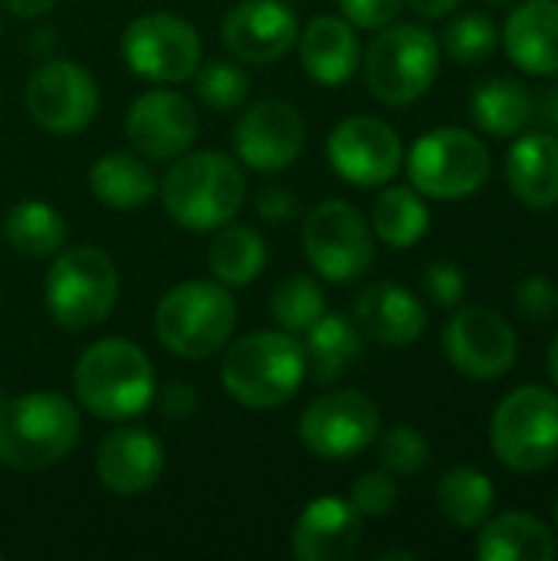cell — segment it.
Segmentation results:
<instances>
[{"mask_svg":"<svg viewBox=\"0 0 558 561\" xmlns=\"http://www.w3.org/2000/svg\"><path fill=\"white\" fill-rule=\"evenodd\" d=\"M497 460L513 473H539L558 460V394L543 385L510 391L490 421Z\"/></svg>","mask_w":558,"mask_h":561,"instance_id":"52a82bcc","label":"cell"},{"mask_svg":"<svg viewBox=\"0 0 558 561\" xmlns=\"http://www.w3.org/2000/svg\"><path fill=\"white\" fill-rule=\"evenodd\" d=\"M299 39L303 69L322 85H342L358 69V36L345 16H312Z\"/></svg>","mask_w":558,"mask_h":561,"instance_id":"603a6c76","label":"cell"},{"mask_svg":"<svg viewBox=\"0 0 558 561\" xmlns=\"http://www.w3.org/2000/svg\"><path fill=\"white\" fill-rule=\"evenodd\" d=\"M362 513L339 496L312 500L289 536V549L299 561H349L362 549Z\"/></svg>","mask_w":558,"mask_h":561,"instance_id":"d6986e66","label":"cell"},{"mask_svg":"<svg viewBox=\"0 0 558 561\" xmlns=\"http://www.w3.org/2000/svg\"><path fill=\"white\" fill-rule=\"evenodd\" d=\"M89 191L99 204L112 210H135V207H145L158 194V178L141 154L112 151L92 164Z\"/></svg>","mask_w":558,"mask_h":561,"instance_id":"484cf974","label":"cell"},{"mask_svg":"<svg viewBox=\"0 0 558 561\" xmlns=\"http://www.w3.org/2000/svg\"><path fill=\"white\" fill-rule=\"evenodd\" d=\"M197 95L207 108L234 112L250 95L247 72L230 59H214L207 66H197Z\"/></svg>","mask_w":558,"mask_h":561,"instance_id":"d590c367","label":"cell"},{"mask_svg":"<svg viewBox=\"0 0 558 561\" xmlns=\"http://www.w3.org/2000/svg\"><path fill=\"white\" fill-rule=\"evenodd\" d=\"M444 352L460 375L474 381H497L513 371L520 358V335L500 312L470 306L454 312L444 325Z\"/></svg>","mask_w":558,"mask_h":561,"instance_id":"4fadbf2b","label":"cell"},{"mask_svg":"<svg viewBox=\"0 0 558 561\" xmlns=\"http://www.w3.org/2000/svg\"><path fill=\"white\" fill-rule=\"evenodd\" d=\"M270 312H273V319H276V325L283 332L306 335L326 316V296H322V289H319V283L312 276L293 273L273 289Z\"/></svg>","mask_w":558,"mask_h":561,"instance_id":"d6a6232c","label":"cell"},{"mask_svg":"<svg viewBox=\"0 0 558 561\" xmlns=\"http://www.w3.org/2000/svg\"><path fill=\"white\" fill-rule=\"evenodd\" d=\"M543 115H546V122L556 128V135H558V85L546 95V102H543Z\"/></svg>","mask_w":558,"mask_h":561,"instance_id":"f6af8a7d","label":"cell"},{"mask_svg":"<svg viewBox=\"0 0 558 561\" xmlns=\"http://www.w3.org/2000/svg\"><path fill=\"white\" fill-rule=\"evenodd\" d=\"M378 463L391 477H414L431 463V444L418 427L395 424L378 437Z\"/></svg>","mask_w":558,"mask_h":561,"instance_id":"e575fe53","label":"cell"},{"mask_svg":"<svg viewBox=\"0 0 558 561\" xmlns=\"http://www.w3.org/2000/svg\"><path fill=\"white\" fill-rule=\"evenodd\" d=\"M549 375H553V381H556L558 388V335L553 339V345H549Z\"/></svg>","mask_w":558,"mask_h":561,"instance_id":"7dc6e473","label":"cell"},{"mask_svg":"<svg viewBox=\"0 0 558 561\" xmlns=\"http://www.w3.org/2000/svg\"><path fill=\"white\" fill-rule=\"evenodd\" d=\"M296 36V13L283 0H243L224 20V46L234 59L250 66H270L283 59Z\"/></svg>","mask_w":558,"mask_h":561,"instance_id":"ac0fdd59","label":"cell"},{"mask_svg":"<svg viewBox=\"0 0 558 561\" xmlns=\"http://www.w3.org/2000/svg\"><path fill=\"white\" fill-rule=\"evenodd\" d=\"M401 500V490L395 483V477L388 470H368L362 473L355 483H352V493H349V503L365 516L378 519V516H388Z\"/></svg>","mask_w":558,"mask_h":561,"instance_id":"8d00e7d4","label":"cell"},{"mask_svg":"<svg viewBox=\"0 0 558 561\" xmlns=\"http://www.w3.org/2000/svg\"><path fill=\"white\" fill-rule=\"evenodd\" d=\"M79 444V411L69 398L33 391L0 404V463L10 470H46Z\"/></svg>","mask_w":558,"mask_h":561,"instance_id":"277c9868","label":"cell"},{"mask_svg":"<svg viewBox=\"0 0 558 561\" xmlns=\"http://www.w3.org/2000/svg\"><path fill=\"white\" fill-rule=\"evenodd\" d=\"M405 0H339L345 20L358 30H382L388 26Z\"/></svg>","mask_w":558,"mask_h":561,"instance_id":"ab89813d","label":"cell"},{"mask_svg":"<svg viewBox=\"0 0 558 561\" xmlns=\"http://www.w3.org/2000/svg\"><path fill=\"white\" fill-rule=\"evenodd\" d=\"M46 312L66 332H86L109 319L118 299V273L105 250L69 247L59 250L43 286Z\"/></svg>","mask_w":558,"mask_h":561,"instance_id":"8992f818","label":"cell"},{"mask_svg":"<svg viewBox=\"0 0 558 561\" xmlns=\"http://www.w3.org/2000/svg\"><path fill=\"white\" fill-rule=\"evenodd\" d=\"M3 398H7V394H3V391H0V404H3Z\"/></svg>","mask_w":558,"mask_h":561,"instance_id":"f907efd6","label":"cell"},{"mask_svg":"<svg viewBox=\"0 0 558 561\" xmlns=\"http://www.w3.org/2000/svg\"><path fill=\"white\" fill-rule=\"evenodd\" d=\"M0 559H3V552H0Z\"/></svg>","mask_w":558,"mask_h":561,"instance_id":"816d5d0a","label":"cell"},{"mask_svg":"<svg viewBox=\"0 0 558 561\" xmlns=\"http://www.w3.org/2000/svg\"><path fill=\"white\" fill-rule=\"evenodd\" d=\"M306 145V125L296 105L283 99H263L253 102L237 128H234V148L240 161L253 171L276 174L289 168Z\"/></svg>","mask_w":558,"mask_h":561,"instance_id":"e0dca14e","label":"cell"},{"mask_svg":"<svg viewBox=\"0 0 558 561\" xmlns=\"http://www.w3.org/2000/svg\"><path fill=\"white\" fill-rule=\"evenodd\" d=\"M477 556L483 561H556V533L529 513H500L480 526Z\"/></svg>","mask_w":558,"mask_h":561,"instance_id":"d4e9b609","label":"cell"},{"mask_svg":"<svg viewBox=\"0 0 558 561\" xmlns=\"http://www.w3.org/2000/svg\"><path fill=\"white\" fill-rule=\"evenodd\" d=\"M490 3H497V7H506V3H513V0H490Z\"/></svg>","mask_w":558,"mask_h":561,"instance_id":"681fc988","label":"cell"},{"mask_svg":"<svg viewBox=\"0 0 558 561\" xmlns=\"http://www.w3.org/2000/svg\"><path fill=\"white\" fill-rule=\"evenodd\" d=\"M59 0H0L3 10H10L13 16H43L56 7Z\"/></svg>","mask_w":558,"mask_h":561,"instance_id":"7bdbcfd3","label":"cell"},{"mask_svg":"<svg viewBox=\"0 0 558 561\" xmlns=\"http://www.w3.org/2000/svg\"><path fill=\"white\" fill-rule=\"evenodd\" d=\"M237 325V302L224 283L187 279L168 289L155 309L158 342L187 362H204L227 348Z\"/></svg>","mask_w":558,"mask_h":561,"instance_id":"5b68a950","label":"cell"},{"mask_svg":"<svg viewBox=\"0 0 558 561\" xmlns=\"http://www.w3.org/2000/svg\"><path fill=\"white\" fill-rule=\"evenodd\" d=\"M125 135L145 161H174L197 138V112L174 89H148L132 102Z\"/></svg>","mask_w":558,"mask_h":561,"instance_id":"2e32d148","label":"cell"},{"mask_svg":"<svg viewBox=\"0 0 558 561\" xmlns=\"http://www.w3.org/2000/svg\"><path fill=\"white\" fill-rule=\"evenodd\" d=\"M220 381L250 411L283 408L306 381V352L289 332H250L224 352Z\"/></svg>","mask_w":558,"mask_h":561,"instance_id":"3957f363","label":"cell"},{"mask_svg":"<svg viewBox=\"0 0 558 561\" xmlns=\"http://www.w3.org/2000/svg\"><path fill=\"white\" fill-rule=\"evenodd\" d=\"M470 112L487 135L510 138L533 122V95L526 92L523 82L497 76L477 85L470 99Z\"/></svg>","mask_w":558,"mask_h":561,"instance_id":"f1b7e54d","label":"cell"},{"mask_svg":"<svg viewBox=\"0 0 558 561\" xmlns=\"http://www.w3.org/2000/svg\"><path fill=\"white\" fill-rule=\"evenodd\" d=\"M441 46L428 26L388 23L365 53V82L385 105L418 102L437 79Z\"/></svg>","mask_w":558,"mask_h":561,"instance_id":"ba28073f","label":"cell"},{"mask_svg":"<svg viewBox=\"0 0 558 561\" xmlns=\"http://www.w3.org/2000/svg\"><path fill=\"white\" fill-rule=\"evenodd\" d=\"M303 247L312 270L329 283H352L375 263V237L358 207L322 201L303 224Z\"/></svg>","mask_w":558,"mask_h":561,"instance_id":"30bf717a","label":"cell"},{"mask_svg":"<svg viewBox=\"0 0 558 561\" xmlns=\"http://www.w3.org/2000/svg\"><path fill=\"white\" fill-rule=\"evenodd\" d=\"M431 227V210L414 187H385L372 207V233L391 250L414 247Z\"/></svg>","mask_w":558,"mask_h":561,"instance_id":"1f68e13d","label":"cell"},{"mask_svg":"<svg viewBox=\"0 0 558 561\" xmlns=\"http://www.w3.org/2000/svg\"><path fill=\"white\" fill-rule=\"evenodd\" d=\"M424 289H428V296H431L437 306L454 309V306L464 299V293H467L464 270H460L457 263H451V260H434V263L428 266V273H424Z\"/></svg>","mask_w":558,"mask_h":561,"instance_id":"f35d334b","label":"cell"},{"mask_svg":"<svg viewBox=\"0 0 558 561\" xmlns=\"http://www.w3.org/2000/svg\"><path fill=\"white\" fill-rule=\"evenodd\" d=\"M197 411V391L184 381H174V385H164L161 388V414L164 417H174V421H184Z\"/></svg>","mask_w":558,"mask_h":561,"instance_id":"b9f144b4","label":"cell"},{"mask_svg":"<svg viewBox=\"0 0 558 561\" xmlns=\"http://www.w3.org/2000/svg\"><path fill=\"white\" fill-rule=\"evenodd\" d=\"M414 13L428 16V20H437V16H447L451 10L460 7V0H405Z\"/></svg>","mask_w":558,"mask_h":561,"instance_id":"ee69618b","label":"cell"},{"mask_svg":"<svg viewBox=\"0 0 558 561\" xmlns=\"http://www.w3.org/2000/svg\"><path fill=\"white\" fill-rule=\"evenodd\" d=\"M72 388L79 404L102 421L138 417L158 394L148 355L128 339L92 342L72 368Z\"/></svg>","mask_w":558,"mask_h":561,"instance_id":"7a4b0ae2","label":"cell"},{"mask_svg":"<svg viewBox=\"0 0 558 561\" xmlns=\"http://www.w3.org/2000/svg\"><path fill=\"white\" fill-rule=\"evenodd\" d=\"M207 266L224 286H250L266 266V243L253 227L224 224L207 250Z\"/></svg>","mask_w":558,"mask_h":561,"instance_id":"4dcf8cb0","label":"cell"},{"mask_svg":"<svg viewBox=\"0 0 558 561\" xmlns=\"http://www.w3.org/2000/svg\"><path fill=\"white\" fill-rule=\"evenodd\" d=\"M3 233L10 250L23 260H46L66 247V220L43 201L16 204L3 220Z\"/></svg>","mask_w":558,"mask_h":561,"instance_id":"f546056e","label":"cell"},{"mask_svg":"<svg viewBox=\"0 0 558 561\" xmlns=\"http://www.w3.org/2000/svg\"><path fill=\"white\" fill-rule=\"evenodd\" d=\"M391 559L414 561L418 556H414V552H408V549H388V552H382V556H378V561H391Z\"/></svg>","mask_w":558,"mask_h":561,"instance_id":"bcb514c9","label":"cell"},{"mask_svg":"<svg viewBox=\"0 0 558 561\" xmlns=\"http://www.w3.org/2000/svg\"><path fill=\"white\" fill-rule=\"evenodd\" d=\"M164 470V447L145 427H122L102 437L95 450V477L109 493L138 496L158 483Z\"/></svg>","mask_w":558,"mask_h":561,"instance_id":"ffe728a7","label":"cell"},{"mask_svg":"<svg viewBox=\"0 0 558 561\" xmlns=\"http://www.w3.org/2000/svg\"><path fill=\"white\" fill-rule=\"evenodd\" d=\"M510 59L529 76H558V0H526L503 26Z\"/></svg>","mask_w":558,"mask_h":561,"instance_id":"7402d4cb","label":"cell"},{"mask_svg":"<svg viewBox=\"0 0 558 561\" xmlns=\"http://www.w3.org/2000/svg\"><path fill=\"white\" fill-rule=\"evenodd\" d=\"M326 154L342 181L358 187H382L401 171L405 145L388 122L372 115H352L332 128Z\"/></svg>","mask_w":558,"mask_h":561,"instance_id":"9a60e30c","label":"cell"},{"mask_svg":"<svg viewBox=\"0 0 558 561\" xmlns=\"http://www.w3.org/2000/svg\"><path fill=\"white\" fill-rule=\"evenodd\" d=\"M493 171L490 148L464 128H434L421 135L408 154L411 187L434 201L474 197Z\"/></svg>","mask_w":558,"mask_h":561,"instance_id":"9c48e42d","label":"cell"},{"mask_svg":"<svg viewBox=\"0 0 558 561\" xmlns=\"http://www.w3.org/2000/svg\"><path fill=\"white\" fill-rule=\"evenodd\" d=\"M497 503L493 480L477 467H454L437 483V510L457 529H480Z\"/></svg>","mask_w":558,"mask_h":561,"instance_id":"83f0119b","label":"cell"},{"mask_svg":"<svg viewBox=\"0 0 558 561\" xmlns=\"http://www.w3.org/2000/svg\"><path fill=\"white\" fill-rule=\"evenodd\" d=\"M382 434L375 401L355 388L316 398L299 417V440L319 460H352L368 450Z\"/></svg>","mask_w":558,"mask_h":561,"instance_id":"7c38bea8","label":"cell"},{"mask_svg":"<svg viewBox=\"0 0 558 561\" xmlns=\"http://www.w3.org/2000/svg\"><path fill=\"white\" fill-rule=\"evenodd\" d=\"M306 378L316 385H335L358 358H362V332L355 319L339 312H326L306 332Z\"/></svg>","mask_w":558,"mask_h":561,"instance_id":"4316f807","label":"cell"},{"mask_svg":"<svg viewBox=\"0 0 558 561\" xmlns=\"http://www.w3.org/2000/svg\"><path fill=\"white\" fill-rule=\"evenodd\" d=\"M510 191L526 207H556L558 204V135L533 131L523 135L506 154Z\"/></svg>","mask_w":558,"mask_h":561,"instance_id":"cb8c5ba5","label":"cell"},{"mask_svg":"<svg viewBox=\"0 0 558 561\" xmlns=\"http://www.w3.org/2000/svg\"><path fill=\"white\" fill-rule=\"evenodd\" d=\"M355 325L378 345H411L424 335L428 312L421 299L398 283H372L355 296Z\"/></svg>","mask_w":558,"mask_h":561,"instance_id":"44dd1931","label":"cell"},{"mask_svg":"<svg viewBox=\"0 0 558 561\" xmlns=\"http://www.w3.org/2000/svg\"><path fill=\"white\" fill-rule=\"evenodd\" d=\"M26 108L53 135L82 131L99 112V85L72 59H46L26 79Z\"/></svg>","mask_w":558,"mask_h":561,"instance_id":"5bb4252c","label":"cell"},{"mask_svg":"<svg viewBox=\"0 0 558 561\" xmlns=\"http://www.w3.org/2000/svg\"><path fill=\"white\" fill-rule=\"evenodd\" d=\"M441 43H444V53H447L454 62H460V66H477V62H483V59L497 49L500 30H497V23H493L490 16H483V13H460V16H454V20L447 23Z\"/></svg>","mask_w":558,"mask_h":561,"instance_id":"836d02e7","label":"cell"},{"mask_svg":"<svg viewBox=\"0 0 558 561\" xmlns=\"http://www.w3.org/2000/svg\"><path fill=\"white\" fill-rule=\"evenodd\" d=\"M201 36L197 30L174 13H145L135 16L122 33L125 66L148 82H184L201 66Z\"/></svg>","mask_w":558,"mask_h":561,"instance_id":"8fae6325","label":"cell"},{"mask_svg":"<svg viewBox=\"0 0 558 561\" xmlns=\"http://www.w3.org/2000/svg\"><path fill=\"white\" fill-rule=\"evenodd\" d=\"M247 197L243 171L220 151H184L161 178V204L184 230H217L230 224Z\"/></svg>","mask_w":558,"mask_h":561,"instance_id":"6da1fadb","label":"cell"},{"mask_svg":"<svg viewBox=\"0 0 558 561\" xmlns=\"http://www.w3.org/2000/svg\"><path fill=\"white\" fill-rule=\"evenodd\" d=\"M553 519H556V539H558V493H556V506H553Z\"/></svg>","mask_w":558,"mask_h":561,"instance_id":"c3c4849f","label":"cell"},{"mask_svg":"<svg viewBox=\"0 0 558 561\" xmlns=\"http://www.w3.org/2000/svg\"><path fill=\"white\" fill-rule=\"evenodd\" d=\"M257 214L266 224H289L299 214V197L293 187H263L257 194Z\"/></svg>","mask_w":558,"mask_h":561,"instance_id":"60d3db41","label":"cell"},{"mask_svg":"<svg viewBox=\"0 0 558 561\" xmlns=\"http://www.w3.org/2000/svg\"><path fill=\"white\" fill-rule=\"evenodd\" d=\"M516 312L533 325H549L558 319V286L549 276H526L513 289Z\"/></svg>","mask_w":558,"mask_h":561,"instance_id":"74e56055","label":"cell"}]
</instances>
